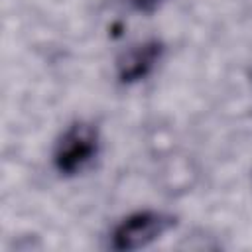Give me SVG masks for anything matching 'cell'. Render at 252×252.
Wrapping results in <instances>:
<instances>
[{"label": "cell", "mask_w": 252, "mask_h": 252, "mask_svg": "<svg viewBox=\"0 0 252 252\" xmlns=\"http://www.w3.org/2000/svg\"><path fill=\"white\" fill-rule=\"evenodd\" d=\"M100 154V132L89 120L71 122L55 140L51 152L53 169L59 175L73 177L89 169Z\"/></svg>", "instance_id": "cell-1"}, {"label": "cell", "mask_w": 252, "mask_h": 252, "mask_svg": "<svg viewBox=\"0 0 252 252\" xmlns=\"http://www.w3.org/2000/svg\"><path fill=\"white\" fill-rule=\"evenodd\" d=\"M171 226H175V217L156 209H144L126 215L114 224L108 236V248L118 252L140 250L156 240H159Z\"/></svg>", "instance_id": "cell-2"}, {"label": "cell", "mask_w": 252, "mask_h": 252, "mask_svg": "<svg viewBox=\"0 0 252 252\" xmlns=\"http://www.w3.org/2000/svg\"><path fill=\"white\" fill-rule=\"evenodd\" d=\"M165 45L158 37H150L126 47L116 57V79L120 85H134L144 81L161 61Z\"/></svg>", "instance_id": "cell-3"}, {"label": "cell", "mask_w": 252, "mask_h": 252, "mask_svg": "<svg viewBox=\"0 0 252 252\" xmlns=\"http://www.w3.org/2000/svg\"><path fill=\"white\" fill-rule=\"evenodd\" d=\"M126 2H128V6H130L132 10H136V12L152 14V12H156L165 0H126Z\"/></svg>", "instance_id": "cell-4"}]
</instances>
